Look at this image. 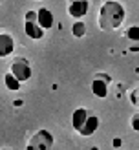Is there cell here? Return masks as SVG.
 Returning <instances> with one entry per match:
<instances>
[{
    "mask_svg": "<svg viewBox=\"0 0 139 150\" xmlns=\"http://www.w3.org/2000/svg\"><path fill=\"white\" fill-rule=\"evenodd\" d=\"M86 150H101V148H99V146H88Z\"/></svg>",
    "mask_w": 139,
    "mask_h": 150,
    "instance_id": "e0dca14e",
    "label": "cell"
},
{
    "mask_svg": "<svg viewBox=\"0 0 139 150\" xmlns=\"http://www.w3.org/2000/svg\"><path fill=\"white\" fill-rule=\"evenodd\" d=\"M55 143V137L51 136V132L48 130H39L29 137L26 150H51Z\"/></svg>",
    "mask_w": 139,
    "mask_h": 150,
    "instance_id": "7a4b0ae2",
    "label": "cell"
},
{
    "mask_svg": "<svg viewBox=\"0 0 139 150\" xmlns=\"http://www.w3.org/2000/svg\"><path fill=\"white\" fill-rule=\"evenodd\" d=\"M11 75L18 82H28L33 75V70H31V64H29L26 59H15L11 62Z\"/></svg>",
    "mask_w": 139,
    "mask_h": 150,
    "instance_id": "277c9868",
    "label": "cell"
},
{
    "mask_svg": "<svg viewBox=\"0 0 139 150\" xmlns=\"http://www.w3.org/2000/svg\"><path fill=\"white\" fill-rule=\"evenodd\" d=\"M90 112L92 110H88L84 106H79V108L73 110V114H71V126H73V130H75L77 134H80V130L84 128L88 117H90Z\"/></svg>",
    "mask_w": 139,
    "mask_h": 150,
    "instance_id": "5b68a950",
    "label": "cell"
},
{
    "mask_svg": "<svg viewBox=\"0 0 139 150\" xmlns=\"http://www.w3.org/2000/svg\"><path fill=\"white\" fill-rule=\"evenodd\" d=\"M130 101H132V104H134V106H137V108H139V88H137V90H134V92L130 93Z\"/></svg>",
    "mask_w": 139,
    "mask_h": 150,
    "instance_id": "9a60e30c",
    "label": "cell"
},
{
    "mask_svg": "<svg viewBox=\"0 0 139 150\" xmlns=\"http://www.w3.org/2000/svg\"><path fill=\"white\" fill-rule=\"evenodd\" d=\"M0 150H11V148H0Z\"/></svg>",
    "mask_w": 139,
    "mask_h": 150,
    "instance_id": "ac0fdd59",
    "label": "cell"
},
{
    "mask_svg": "<svg viewBox=\"0 0 139 150\" xmlns=\"http://www.w3.org/2000/svg\"><path fill=\"white\" fill-rule=\"evenodd\" d=\"M37 24H39L44 31H46V29H51L55 26L53 13H51L48 7H40V9H37Z\"/></svg>",
    "mask_w": 139,
    "mask_h": 150,
    "instance_id": "52a82bcc",
    "label": "cell"
},
{
    "mask_svg": "<svg viewBox=\"0 0 139 150\" xmlns=\"http://www.w3.org/2000/svg\"><path fill=\"white\" fill-rule=\"evenodd\" d=\"M71 35L75 37V39H83V37L86 35V24L83 20H77L71 24Z\"/></svg>",
    "mask_w": 139,
    "mask_h": 150,
    "instance_id": "4fadbf2b",
    "label": "cell"
},
{
    "mask_svg": "<svg viewBox=\"0 0 139 150\" xmlns=\"http://www.w3.org/2000/svg\"><path fill=\"white\" fill-rule=\"evenodd\" d=\"M112 145H114V146H115V148H119V146H121V145H123V141H121V139H119V137H115V139H114V141H112Z\"/></svg>",
    "mask_w": 139,
    "mask_h": 150,
    "instance_id": "2e32d148",
    "label": "cell"
},
{
    "mask_svg": "<svg viewBox=\"0 0 139 150\" xmlns=\"http://www.w3.org/2000/svg\"><path fill=\"white\" fill-rule=\"evenodd\" d=\"M4 82H6V88L9 90V92H18V90L22 88V82H18L17 79L11 75V71H7L4 75Z\"/></svg>",
    "mask_w": 139,
    "mask_h": 150,
    "instance_id": "7c38bea8",
    "label": "cell"
},
{
    "mask_svg": "<svg viewBox=\"0 0 139 150\" xmlns=\"http://www.w3.org/2000/svg\"><path fill=\"white\" fill-rule=\"evenodd\" d=\"M24 31L29 39L33 40H40L44 39V29L37 24V9H29L26 11V17H24Z\"/></svg>",
    "mask_w": 139,
    "mask_h": 150,
    "instance_id": "3957f363",
    "label": "cell"
},
{
    "mask_svg": "<svg viewBox=\"0 0 139 150\" xmlns=\"http://www.w3.org/2000/svg\"><path fill=\"white\" fill-rule=\"evenodd\" d=\"M15 50V39L11 33H0V59H6Z\"/></svg>",
    "mask_w": 139,
    "mask_h": 150,
    "instance_id": "30bf717a",
    "label": "cell"
},
{
    "mask_svg": "<svg viewBox=\"0 0 139 150\" xmlns=\"http://www.w3.org/2000/svg\"><path fill=\"white\" fill-rule=\"evenodd\" d=\"M88 9H90V4L86 0H73V2L68 4V15L73 18H77V20L83 18L88 13Z\"/></svg>",
    "mask_w": 139,
    "mask_h": 150,
    "instance_id": "ba28073f",
    "label": "cell"
},
{
    "mask_svg": "<svg viewBox=\"0 0 139 150\" xmlns=\"http://www.w3.org/2000/svg\"><path fill=\"white\" fill-rule=\"evenodd\" d=\"M108 82H110V77L106 75H97L92 82V93L99 99H106L108 97Z\"/></svg>",
    "mask_w": 139,
    "mask_h": 150,
    "instance_id": "8992f818",
    "label": "cell"
},
{
    "mask_svg": "<svg viewBox=\"0 0 139 150\" xmlns=\"http://www.w3.org/2000/svg\"><path fill=\"white\" fill-rule=\"evenodd\" d=\"M124 17H126V11H124L121 2L106 0L101 4V9L97 13V22L102 31H115L123 26Z\"/></svg>",
    "mask_w": 139,
    "mask_h": 150,
    "instance_id": "6da1fadb",
    "label": "cell"
},
{
    "mask_svg": "<svg viewBox=\"0 0 139 150\" xmlns=\"http://www.w3.org/2000/svg\"><path fill=\"white\" fill-rule=\"evenodd\" d=\"M99 125H101V117L95 114V112H90V117H88L84 128L80 130L79 136H83V137H90V136H93V134L99 130Z\"/></svg>",
    "mask_w": 139,
    "mask_h": 150,
    "instance_id": "9c48e42d",
    "label": "cell"
},
{
    "mask_svg": "<svg viewBox=\"0 0 139 150\" xmlns=\"http://www.w3.org/2000/svg\"><path fill=\"white\" fill-rule=\"evenodd\" d=\"M124 35H126V39L130 42L128 50L134 51V53H135V51H139V26H130Z\"/></svg>",
    "mask_w": 139,
    "mask_h": 150,
    "instance_id": "8fae6325",
    "label": "cell"
},
{
    "mask_svg": "<svg viewBox=\"0 0 139 150\" xmlns=\"http://www.w3.org/2000/svg\"><path fill=\"white\" fill-rule=\"evenodd\" d=\"M130 126H132V130L139 132V112L132 115V119H130Z\"/></svg>",
    "mask_w": 139,
    "mask_h": 150,
    "instance_id": "5bb4252c",
    "label": "cell"
}]
</instances>
